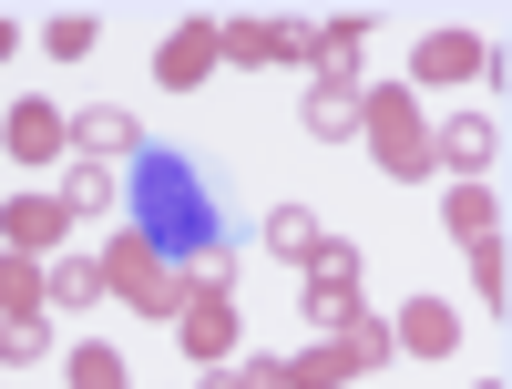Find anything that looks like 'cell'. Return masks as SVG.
Wrapping results in <instances>:
<instances>
[{"label": "cell", "instance_id": "8", "mask_svg": "<svg viewBox=\"0 0 512 389\" xmlns=\"http://www.w3.org/2000/svg\"><path fill=\"white\" fill-rule=\"evenodd\" d=\"M11 236H21V246H52V236H62V205H11Z\"/></svg>", "mask_w": 512, "mask_h": 389}, {"label": "cell", "instance_id": "5", "mask_svg": "<svg viewBox=\"0 0 512 389\" xmlns=\"http://www.w3.org/2000/svg\"><path fill=\"white\" fill-rule=\"evenodd\" d=\"M441 164L482 175V164H492V123H451V134H441Z\"/></svg>", "mask_w": 512, "mask_h": 389}, {"label": "cell", "instance_id": "2", "mask_svg": "<svg viewBox=\"0 0 512 389\" xmlns=\"http://www.w3.org/2000/svg\"><path fill=\"white\" fill-rule=\"evenodd\" d=\"M267 246H277V256H297V267H318V246H328V226H318L308 205H277V215H267Z\"/></svg>", "mask_w": 512, "mask_h": 389}, {"label": "cell", "instance_id": "7", "mask_svg": "<svg viewBox=\"0 0 512 389\" xmlns=\"http://www.w3.org/2000/svg\"><path fill=\"white\" fill-rule=\"evenodd\" d=\"M410 349H451V308H441V297L410 308Z\"/></svg>", "mask_w": 512, "mask_h": 389}, {"label": "cell", "instance_id": "6", "mask_svg": "<svg viewBox=\"0 0 512 389\" xmlns=\"http://www.w3.org/2000/svg\"><path fill=\"white\" fill-rule=\"evenodd\" d=\"M82 144H93V154H134V113H82Z\"/></svg>", "mask_w": 512, "mask_h": 389}, {"label": "cell", "instance_id": "4", "mask_svg": "<svg viewBox=\"0 0 512 389\" xmlns=\"http://www.w3.org/2000/svg\"><path fill=\"white\" fill-rule=\"evenodd\" d=\"M308 123H318V134H349V123H359V93H349V82H318V93H308Z\"/></svg>", "mask_w": 512, "mask_h": 389}, {"label": "cell", "instance_id": "3", "mask_svg": "<svg viewBox=\"0 0 512 389\" xmlns=\"http://www.w3.org/2000/svg\"><path fill=\"white\" fill-rule=\"evenodd\" d=\"M379 164H390V175H431V144H420V123H379Z\"/></svg>", "mask_w": 512, "mask_h": 389}, {"label": "cell", "instance_id": "11", "mask_svg": "<svg viewBox=\"0 0 512 389\" xmlns=\"http://www.w3.org/2000/svg\"><path fill=\"white\" fill-rule=\"evenodd\" d=\"M0 359H41V318H11V328H0Z\"/></svg>", "mask_w": 512, "mask_h": 389}, {"label": "cell", "instance_id": "1", "mask_svg": "<svg viewBox=\"0 0 512 389\" xmlns=\"http://www.w3.org/2000/svg\"><path fill=\"white\" fill-rule=\"evenodd\" d=\"M123 205H134V236H144L154 256H205V246L226 236L205 164H195V154H175V144H144L134 164H123Z\"/></svg>", "mask_w": 512, "mask_h": 389}, {"label": "cell", "instance_id": "10", "mask_svg": "<svg viewBox=\"0 0 512 389\" xmlns=\"http://www.w3.org/2000/svg\"><path fill=\"white\" fill-rule=\"evenodd\" d=\"M431 82H472V41H431Z\"/></svg>", "mask_w": 512, "mask_h": 389}, {"label": "cell", "instance_id": "9", "mask_svg": "<svg viewBox=\"0 0 512 389\" xmlns=\"http://www.w3.org/2000/svg\"><path fill=\"white\" fill-rule=\"evenodd\" d=\"M41 41H52V52H62V62H82V52H93V21H82V11H62V21H52V31H41Z\"/></svg>", "mask_w": 512, "mask_h": 389}]
</instances>
